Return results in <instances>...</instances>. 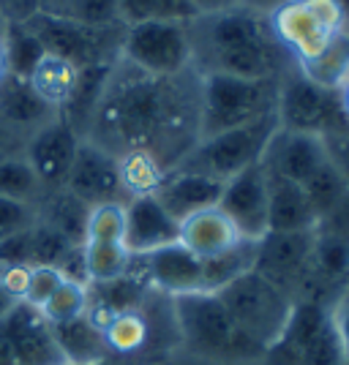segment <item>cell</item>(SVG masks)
I'll return each instance as SVG.
<instances>
[{"label": "cell", "instance_id": "obj_1", "mask_svg": "<svg viewBox=\"0 0 349 365\" xmlns=\"http://www.w3.org/2000/svg\"><path fill=\"white\" fill-rule=\"evenodd\" d=\"M199 82L197 68L151 76L118 61L88 123V142L115 158L148 153L167 172L175 169L199 142Z\"/></svg>", "mask_w": 349, "mask_h": 365}, {"label": "cell", "instance_id": "obj_2", "mask_svg": "<svg viewBox=\"0 0 349 365\" xmlns=\"http://www.w3.org/2000/svg\"><path fill=\"white\" fill-rule=\"evenodd\" d=\"M194 68L199 74L241 79H281L295 63L278 46L268 16L246 6L188 22Z\"/></svg>", "mask_w": 349, "mask_h": 365}, {"label": "cell", "instance_id": "obj_3", "mask_svg": "<svg viewBox=\"0 0 349 365\" xmlns=\"http://www.w3.org/2000/svg\"><path fill=\"white\" fill-rule=\"evenodd\" d=\"M172 319L175 330L181 335L183 346L218 363H251L262 360L265 346H259L254 338L232 322L227 308L213 292H191L172 297Z\"/></svg>", "mask_w": 349, "mask_h": 365}, {"label": "cell", "instance_id": "obj_4", "mask_svg": "<svg viewBox=\"0 0 349 365\" xmlns=\"http://www.w3.org/2000/svg\"><path fill=\"white\" fill-rule=\"evenodd\" d=\"M278 104V79H241L202 74L199 82V139L268 118Z\"/></svg>", "mask_w": 349, "mask_h": 365}, {"label": "cell", "instance_id": "obj_5", "mask_svg": "<svg viewBox=\"0 0 349 365\" xmlns=\"http://www.w3.org/2000/svg\"><path fill=\"white\" fill-rule=\"evenodd\" d=\"M275 131H278V118L273 112V115L259 118L248 125L199 139L197 145L178 161L175 169L178 172H194V175L211 178L216 182H227L235 175H241L248 167L262 161V153H265Z\"/></svg>", "mask_w": 349, "mask_h": 365}, {"label": "cell", "instance_id": "obj_6", "mask_svg": "<svg viewBox=\"0 0 349 365\" xmlns=\"http://www.w3.org/2000/svg\"><path fill=\"white\" fill-rule=\"evenodd\" d=\"M268 25L289 61L300 63L347 31L349 14L341 0H287L268 14Z\"/></svg>", "mask_w": 349, "mask_h": 365}, {"label": "cell", "instance_id": "obj_7", "mask_svg": "<svg viewBox=\"0 0 349 365\" xmlns=\"http://www.w3.org/2000/svg\"><path fill=\"white\" fill-rule=\"evenodd\" d=\"M216 297L227 308L232 322L265 349L281 335L295 303L287 292L278 289L257 270L235 278L221 292H216Z\"/></svg>", "mask_w": 349, "mask_h": 365}, {"label": "cell", "instance_id": "obj_8", "mask_svg": "<svg viewBox=\"0 0 349 365\" xmlns=\"http://www.w3.org/2000/svg\"><path fill=\"white\" fill-rule=\"evenodd\" d=\"M25 25L36 33L46 55H55L61 61L71 63L76 68H91V66H106V63L121 61V44L126 25L115 28H93L71 19L36 11L25 19Z\"/></svg>", "mask_w": 349, "mask_h": 365}, {"label": "cell", "instance_id": "obj_9", "mask_svg": "<svg viewBox=\"0 0 349 365\" xmlns=\"http://www.w3.org/2000/svg\"><path fill=\"white\" fill-rule=\"evenodd\" d=\"M121 61L151 76H178L194 68L188 22H139L123 33Z\"/></svg>", "mask_w": 349, "mask_h": 365}, {"label": "cell", "instance_id": "obj_10", "mask_svg": "<svg viewBox=\"0 0 349 365\" xmlns=\"http://www.w3.org/2000/svg\"><path fill=\"white\" fill-rule=\"evenodd\" d=\"M275 118H278V128L311 134V137H328L347 128L338 93L317 88L295 66H289L284 76L278 79Z\"/></svg>", "mask_w": 349, "mask_h": 365}, {"label": "cell", "instance_id": "obj_11", "mask_svg": "<svg viewBox=\"0 0 349 365\" xmlns=\"http://www.w3.org/2000/svg\"><path fill=\"white\" fill-rule=\"evenodd\" d=\"M314 232H268L257 245L254 270L298 300L311 264Z\"/></svg>", "mask_w": 349, "mask_h": 365}, {"label": "cell", "instance_id": "obj_12", "mask_svg": "<svg viewBox=\"0 0 349 365\" xmlns=\"http://www.w3.org/2000/svg\"><path fill=\"white\" fill-rule=\"evenodd\" d=\"M232 221L246 240H262L268 235V172L262 161L224 182L216 205Z\"/></svg>", "mask_w": 349, "mask_h": 365}, {"label": "cell", "instance_id": "obj_13", "mask_svg": "<svg viewBox=\"0 0 349 365\" xmlns=\"http://www.w3.org/2000/svg\"><path fill=\"white\" fill-rule=\"evenodd\" d=\"M63 188L69 194H74L79 202H85L88 207L109 205V202H126L118 158L88 139L79 142L74 164H71V172H69Z\"/></svg>", "mask_w": 349, "mask_h": 365}, {"label": "cell", "instance_id": "obj_14", "mask_svg": "<svg viewBox=\"0 0 349 365\" xmlns=\"http://www.w3.org/2000/svg\"><path fill=\"white\" fill-rule=\"evenodd\" d=\"M0 338L9 344L19 365H66V357L52 335V324L41 317L39 308L22 300L3 317Z\"/></svg>", "mask_w": 349, "mask_h": 365}, {"label": "cell", "instance_id": "obj_15", "mask_svg": "<svg viewBox=\"0 0 349 365\" xmlns=\"http://www.w3.org/2000/svg\"><path fill=\"white\" fill-rule=\"evenodd\" d=\"M131 259L139 262V267L131 264L128 270L137 273L153 292H161L167 297L202 292V259L194 257L183 243L164 245Z\"/></svg>", "mask_w": 349, "mask_h": 365}, {"label": "cell", "instance_id": "obj_16", "mask_svg": "<svg viewBox=\"0 0 349 365\" xmlns=\"http://www.w3.org/2000/svg\"><path fill=\"white\" fill-rule=\"evenodd\" d=\"M79 142H82L79 134L63 120L61 115L44 123L41 128H36L31 145H28L25 161L31 164L41 185L52 188V191L66 185V178L71 172Z\"/></svg>", "mask_w": 349, "mask_h": 365}, {"label": "cell", "instance_id": "obj_17", "mask_svg": "<svg viewBox=\"0 0 349 365\" xmlns=\"http://www.w3.org/2000/svg\"><path fill=\"white\" fill-rule=\"evenodd\" d=\"M123 215H126L123 243L131 257H142L156 248L178 243L181 224L169 215V210L156 199V194L126 199Z\"/></svg>", "mask_w": 349, "mask_h": 365}, {"label": "cell", "instance_id": "obj_18", "mask_svg": "<svg viewBox=\"0 0 349 365\" xmlns=\"http://www.w3.org/2000/svg\"><path fill=\"white\" fill-rule=\"evenodd\" d=\"M322 164H328L325 139L278 128L262 153V167L270 175L303 185Z\"/></svg>", "mask_w": 349, "mask_h": 365}, {"label": "cell", "instance_id": "obj_19", "mask_svg": "<svg viewBox=\"0 0 349 365\" xmlns=\"http://www.w3.org/2000/svg\"><path fill=\"white\" fill-rule=\"evenodd\" d=\"M224 182H216L211 178H202L194 172H178L172 169L167 172V178L161 180V185L156 188V199L169 210V215L181 224L183 218L208 210L218 205Z\"/></svg>", "mask_w": 349, "mask_h": 365}, {"label": "cell", "instance_id": "obj_20", "mask_svg": "<svg viewBox=\"0 0 349 365\" xmlns=\"http://www.w3.org/2000/svg\"><path fill=\"white\" fill-rule=\"evenodd\" d=\"M317 215L303 185L268 172V232H314Z\"/></svg>", "mask_w": 349, "mask_h": 365}, {"label": "cell", "instance_id": "obj_21", "mask_svg": "<svg viewBox=\"0 0 349 365\" xmlns=\"http://www.w3.org/2000/svg\"><path fill=\"white\" fill-rule=\"evenodd\" d=\"M238 240H246L238 235V229L232 227L227 215L218 207H208L199 213L188 215L181 221V235L178 243H183L197 259H211L218 257L221 251H227Z\"/></svg>", "mask_w": 349, "mask_h": 365}, {"label": "cell", "instance_id": "obj_22", "mask_svg": "<svg viewBox=\"0 0 349 365\" xmlns=\"http://www.w3.org/2000/svg\"><path fill=\"white\" fill-rule=\"evenodd\" d=\"M52 335H55L63 357H66V365H98L106 360H115L109 354L101 327L88 314L61 322V324H52Z\"/></svg>", "mask_w": 349, "mask_h": 365}, {"label": "cell", "instance_id": "obj_23", "mask_svg": "<svg viewBox=\"0 0 349 365\" xmlns=\"http://www.w3.org/2000/svg\"><path fill=\"white\" fill-rule=\"evenodd\" d=\"M0 115L6 123L22 125V128H31V125L41 128L44 123L58 118V112L33 91L28 79H14V76H6L0 82Z\"/></svg>", "mask_w": 349, "mask_h": 365}, {"label": "cell", "instance_id": "obj_24", "mask_svg": "<svg viewBox=\"0 0 349 365\" xmlns=\"http://www.w3.org/2000/svg\"><path fill=\"white\" fill-rule=\"evenodd\" d=\"M295 68L322 91L338 93V88L349 79V31H341L330 38L317 55L295 63Z\"/></svg>", "mask_w": 349, "mask_h": 365}, {"label": "cell", "instance_id": "obj_25", "mask_svg": "<svg viewBox=\"0 0 349 365\" xmlns=\"http://www.w3.org/2000/svg\"><path fill=\"white\" fill-rule=\"evenodd\" d=\"M88 215L91 207L85 202H79L74 194H69L66 188H55L41 205V224L61 232L69 243L82 245L85 243V227H88Z\"/></svg>", "mask_w": 349, "mask_h": 365}, {"label": "cell", "instance_id": "obj_26", "mask_svg": "<svg viewBox=\"0 0 349 365\" xmlns=\"http://www.w3.org/2000/svg\"><path fill=\"white\" fill-rule=\"evenodd\" d=\"M259 240H238L218 257L202 259V292H221L243 273L254 270Z\"/></svg>", "mask_w": 349, "mask_h": 365}, {"label": "cell", "instance_id": "obj_27", "mask_svg": "<svg viewBox=\"0 0 349 365\" xmlns=\"http://www.w3.org/2000/svg\"><path fill=\"white\" fill-rule=\"evenodd\" d=\"M44 46L36 38V33L25 22H9L3 33V61L6 76L14 79H31L39 63L44 61Z\"/></svg>", "mask_w": 349, "mask_h": 365}, {"label": "cell", "instance_id": "obj_28", "mask_svg": "<svg viewBox=\"0 0 349 365\" xmlns=\"http://www.w3.org/2000/svg\"><path fill=\"white\" fill-rule=\"evenodd\" d=\"M101 333H104L109 354L115 360H131L139 351L148 349V344H151V324H148L142 311L115 314L101 327Z\"/></svg>", "mask_w": 349, "mask_h": 365}, {"label": "cell", "instance_id": "obj_29", "mask_svg": "<svg viewBox=\"0 0 349 365\" xmlns=\"http://www.w3.org/2000/svg\"><path fill=\"white\" fill-rule=\"evenodd\" d=\"M76 76H79V68L71 66V63L61 61L55 55H44V61L39 63V68L33 71V76L28 79L33 85V91L44 98L49 107L55 112H61L69 101V96L74 91Z\"/></svg>", "mask_w": 349, "mask_h": 365}, {"label": "cell", "instance_id": "obj_30", "mask_svg": "<svg viewBox=\"0 0 349 365\" xmlns=\"http://www.w3.org/2000/svg\"><path fill=\"white\" fill-rule=\"evenodd\" d=\"M39 11L93 28H115L121 22L118 0H41Z\"/></svg>", "mask_w": 349, "mask_h": 365}, {"label": "cell", "instance_id": "obj_31", "mask_svg": "<svg viewBox=\"0 0 349 365\" xmlns=\"http://www.w3.org/2000/svg\"><path fill=\"white\" fill-rule=\"evenodd\" d=\"M121 22L139 25V22H191L197 19L191 0H118Z\"/></svg>", "mask_w": 349, "mask_h": 365}, {"label": "cell", "instance_id": "obj_32", "mask_svg": "<svg viewBox=\"0 0 349 365\" xmlns=\"http://www.w3.org/2000/svg\"><path fill=\"white\" fill-rule=\"evenodd\" d=\"M118 169H121L126 199L156 194V188L167 178V169L148 153H123L118 155Z\"/></svg>", "mask_w": 349, "mask_h": 365}, {"label": "cell", "instance_id": "obj_33", "mask_svg": "<svg viewBox=\"0 0 349 365\" xmlns=\"http://www.w3.org/2000/svg\"><path fill=\"white\" fill-rule=\"evenodd\" d=\"M82 248L91 284L121 278L131 267V254L123 243H82Z\"/></svg>", "mask_w": 349, "mask_h": 365}, {"label": "cell", "instance_id": "obj_34", "mask_svg": "<svg viewBox=\"0 0 349 365\" xmlns=\"http://www.w3.org/2000/svg\"><path fill=\"white\" fill-rule=\"evenodd\" d=\"M303 191H305L308 205H311V210H314V215L319 218L325 210H330L335 202L347 194L349 185H347V180L341 178V172L328 161V164H322V167L303 182Z\"/></svg>", "mask_w": 349, "mask_h": 365}, {"label": "cell", "instance_id": "obj_35", "mask_svg": "<svg viewBox=\"0 0 349 365\" xmlns=\"http://www.w3.org/2000/svg\"><path fill=\"white\" fill-rule=\"evenodd\" d=\"M41 182L36 178V172L25 158H3L0 161V197L16 199V202H28L39 194Z\"/></svg>", "mask_w": 349, "mask_h": 365}, {"label": "cell", "instance_id": "obj_36", "mask_svg": "<svg viewBox=\"0 0 349 365\" xmlns=\"http://www.w3.org/2000/svg\"><path fill=\"white\" fill-rule=\"evenodd\" d=\"M123 205L126 202H109V205L91 207L88 227H85V243H123V229H126Z\"/></svg>", "mask_w": 349, "mask_h": 365}, {"label": "cell", "instance_id": "obj_37", "mask_svg": "<svg viewBox=\"0 0 349 365\" xmlns=\"http://www.w3.org/2000/svg\"><path fill=\"white\" fill-rule=\"evenodd\" d=\"M39 311H41V317L49 324H61V322L76 319V317H82L88 311V287L63 281L61 287H58V292Z\"/></svg>", "mask_w": 349, "mask_h": 365}, {"label": "cell", "instance_id": "obj_38", "mask_svg": "<svg viewBox=\"0 0 349 365\" xmlns=\"http://www.w3.org/2000/svg\"><path fill=\"white\" fill-rule=\"evenodd\" d=\"M71 245L61 232L36 221L31 227V267H55Z\"/></svg>", "mask_w": 349, "mask_h": 365}, {"label": "cell", "instance_id": "obj_39", "mask_svg": "<svg viewBox=\"0 0 349 365\" xmlns=\"http://www.w3.org/2000/svg\"><path fill=\"white\" fill-rule=\"evenodd\" d=\"M36 224V215L28 202L0 197V240L11 237L16 232H28Z\"/></svg>", "mask_w": 349, "mask_h": 365}, {"label": "cell", "instance_id": "obj_40", "mask_svg": "<svg viewBox=\"0 0 349 365\" xmlns=\"http://www.w3.org/2000/svg\"><path fill=\"white\" fill-rule=\"evenodd\" d=\"M63 284V275L58 267H31V281H28V292L22 303L41 308V305L58 292V287Z\"/></svg>", "mask_w": 349, "mask_h": 365}, {"label": "cell", "instance_id": "obj_41", "mask_svg": "<svg viewBox=\"0 0 349 365\" xmlns=\"http://www.w3.org/2000/svg\"><path fill=\"white\" fill-rule=\"evenodd\" d=\"M314 232L322 237H333V240L349 243V191L335 202L330 210L319 215Z\"/></svg>", "mask_w": 349, "mask_h": 365}, {"label": "cell", "instance_id": "obj_42", "mask_svg": "<svg viewBox=\"0 0 349 365\" xmlns=\"http://www.w3.org/2000/svg\"><path fill=\"white\" fill-rule=\"evenodd\" d=\"M31 264V229L0 240V267Z\"/></svg>", "mask_w": 349, "mask_h": 365}, {"label": "cell", "instance_id": "obj_43", "mask_svg": "<svg viewBox=\"0 0 349 365\" xmlns=\"http://www.w3.org/2000/svg\"><path fill=\"white\" fill-rule=\"evenodd\" d=\"M322 139H325L328 161L341 172V178H344L349 185V125L347 128H341V131H335V134H328V137H322Z\"/></svg>", "mask_w": 349, "mask_h": 365}, {"label": "cell", "instance_id": "obj_44", "mask_svg": "<svg viewBox=\"0 0 349 365\" xmlns=\"http://www.w3.org/2000/svg\"><path fill=\"white\" fill-rule=\"evenodd\" d=\"M31 281V264H16V267H0V284L14 300H25Z\"/></svg>", "mask_w": 349, "mask_h": 365}, {"label": "cell", "instance_id": "obj_45", "mask_svg": "<svg viewBox=\"0 0 349 365\" xmlns=\"http://www.w3.org/2000/svg\"><path fill=\"white\" fill-rule=\"evenodd\" d=\"M333 322L338 330V341H341V351H344V365H349V292H344L335 305Z\"/></svg>", "mask_w": 349, "mask_h": 365}, {"label": "cell", "instance_id": "obj_46", "mask_svg": "<svg viewBox=\"0 0 349 365\" xmlns=\"http://www.w3.org/2000/svg\"><path fill=\"white\" fill-rule=\"evenodd\" d=\"M39 3L41 0H0V14L9 22H25L39 11Z\"/></svg>", "mask_w": 349, "mask_h": 365}, {"label": "cell", "instance_id": "obj_47", "mask_svg": "<svg viewBox=\"0 0 349 365\" xmlns=\"http://www.w3.org/2000/svg\"><path fill=\"white\" fill-rule=\"evenodd\" d=\"M194 3V11L197 16L218 14V11H229V9H238L241 0H191Z\"/></svg>", "mask_w": 349, "mask_h": 365}, {"label": "cell", "instance_id": "obj_48", "mask_svg": "<svg viewBox=\"0 0 349 365\" xmlns=\"http://www.w3.org/2000/svg\"><path fill=\"white\" fill-rule=\"evenodd\" d=\"M281 3H287V0H241V6H246V9H251V11H257V14H270V11H275Z\"/></svg>", "mask_w": 349, "mask_h": 365}, {"label": "cell", "instance_id": "obj_49", "mask_svg": "<svg viewBox=\"0 0 349 365\" xmlns=\"http://www.w3.org/2000/svg\"><path fill=\"white\" fill-rule=\"evenodd\" d=\"M338 104H341V115H344V120L349 125V79L338 88Z\"/></svg>", "mask_w": 349, "mask_h": 365}, {"label": "cell", "instance_id": "obj_50", "mask_svg": "<svg viewBox=\"0 0 349 365\" xmlns=\"http://www.w3.org/2000/svg\"><path fill=\"white\" fill-rule=\"evenodd\" d=\"M14 303H19V300H14L9 292L3 289V284H0V322H3V317H6V314L14 308Z\"/></svg>", "mask_w": 349, "mask_h": 365}, {"label": "cell", "instance_id": "obj_51", "mask_svg": "<svg viewBox=\"0 0 349 365\" xmlns=\"http://www.w3.org/2000/svg\"><path fill=\"white\" fill-rule=\"evenodd\" d=\"M0 365H19L16 363V357L11 354V349H9V344L0 338Z\"/></svg>", "mask_w": 349, "mask_h": 365}, {"label": "cell", "instance_id": "obj_52", "mask_svg": "<svg viewBox=\"0 0 349 365\" xmlns=\"http://www.w3.org/2000/svg\"><path fill=\"white\" fill-rule=\"evenodd\" d=\"M98 365H161V363H153V360H148V363H139V360H106V363H98Z\"/></svg>", "mask_w": 349, "mask_h": 365}, {"label": "cell", "instance_id": "obj_53", "mask_svg": "<svg viewBox=\"0 0 349 365\" xmlns=\"http://www.w3.org/2000/svg\"><path fill=\"white\" fill-rule=\"evenodd\" d=\"M6 79V61H3V38H0V82Z\"/></svg>", "mask_w": 349, "mask_h": 365}, {"label": "cell", "instance_id": "obj_54", "mask_svg": "<svg viewBox=\"0 0 349 365\" xmlns=\"http://www.w3.org/2000/svg\"><path fill=\"white\" fill-rule=\"evenodd\" d=\"M3 158H9V153H6V139L0 134V161H3Z\"/></svg>", "mask_w": 349, "mask_h": 365}, {"label": "cell", "instance_id": "obj_55", "mask_svg": "<svg viewBox=\"0 0 349 365\" xmlns=\"http://www.w3.org/2000/svg\"><path fill=\"white\" fill-rule=\"evenodd\" d=\"M6 25H9V19L0 14V38H3V33H6Z\"/></svg>", "mask_w": 349, "mask_h": 365}, {"label": "cell", "instance_id": "obj_56", "mask_svg": "<svg viewBox=\"0 0 349 365\" xmlns=\"http://www.w3.org/2000/svg\"><path fill=\"white\" fill-rule=\"evenodd\" d=\"M344 3V9H347V14H349V0H341Z\"/></svg>", "mask_w": 349, "mask_h": 365}, {"label": "cell", "instance_id": "obj_57", "mask_svg": "<svg viewBox=\"0 0 349 365\" xmlns=\"http://www.w3.org/2000/svg\"><path fill=\"white\" fill-rule=\"evenodd\" d=\"M347 31H349V25H347Z\"/></svg>", "mask_w": 349, "mask_h": 365}]
</instances>
